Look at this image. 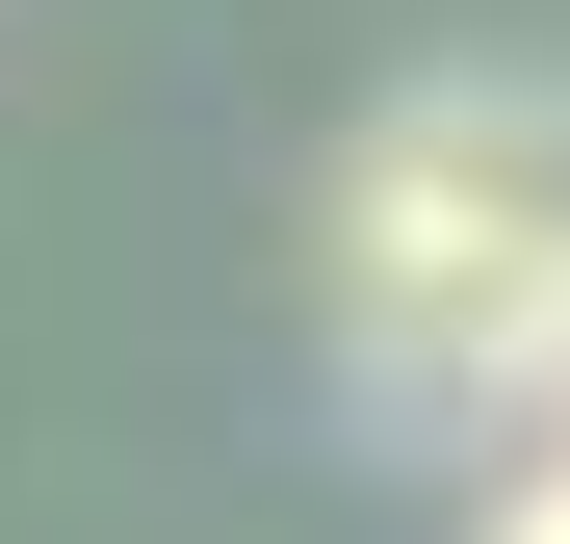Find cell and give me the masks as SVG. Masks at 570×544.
<instances>
[{
    "label": "cell",
    "mask_w": 570,
    "mask_h": 544,
    "mask_svg": "<svg viewBox=\"0 0 570 544\" xmlns=\"http://www.w3.org/2000/svg\"><path fill=\"white\" fill-rule=\"evenodd\" d=\"M493 544H570V467H519V493H493Z\"/></svg>",
    "instance_id": "2"
},
{
    "label": "cell",
    "mask_w": 570,
    "mask_h": 544,
    "mask_svg": "<svg viewBox=\"0 0 570 544\" xmlns=\"http://www.w3.org/2000/svg\"><path fill=\"white\" fill-rule=\"evenodd\" d=\"M312 286L390 441L570 467V78H415L312 181Z\"/></svg>",
    "instance_id": "1"
}]
</instances>
